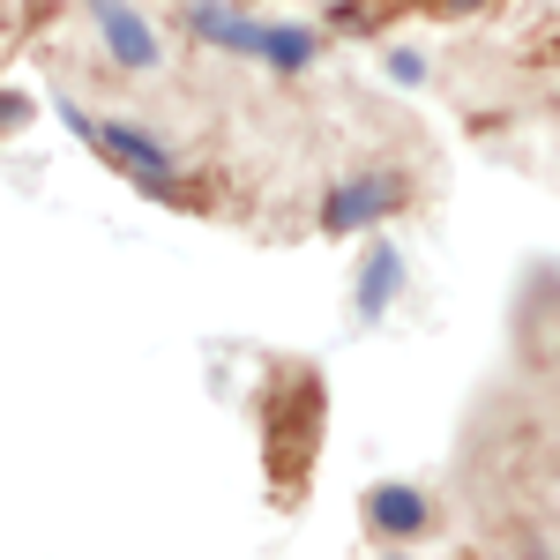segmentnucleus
<instances>
[{
  "label": "nucleus",
  "instance_id": "1",
  "mask_svg": "<svg viewBox=\"0 0 560 560\" xmlns=\"http://www.w3.org/2000/svg\"><path fill=\"white\" fill-rule=\"evenodd\" d=\"M60 120L83 135L90 150H105V158H120L135 179H150V187H173V165H165V142H150L142 128H128V120H90V113H75V105H60Z\"/></svg>",
  "mask_w": 560,
  "mask_h": 560
},
{
  "label": "nucleus",
  "instance_id": "2",
  "mask_svg": "<svg viewBox=\"0 0 560 560\" xmlns=\"http://www.w3.org/2000/svg\"><path fill=\"white\" fill-rule=\"evenodd\" d=\"M404 202V179H345V187H329V202H322V232H359V224H374Z\"/></svg>",
  "mask_w": 560,
  "mask_h": 560
},
{
  "label": "nucleus",
  "instance_id": "3",
  "mask_svg": "<svg viewBox=\"0 0 560 560\" xmlns=\"http://www.w3.org/2000/svg\"><path fill=\"white\" fill-rule=\"evenodd\" d=\"M90 15H97V31H105V45H113V60L120 68H158V38L142 31V15H135L128 0H90Z\"/></svg>",
  "mask_w": 560,
  "mask_h": 560
},
{
  "label": "nucleus",
  "instance_id": "4",
  "mask_svg": "<svg viewBox=\"0 0 560 560\" xmlns=\"http://www.w3.org/2000/svg\"><path fill=\"white\" fill-rule=\"evenodd\" d=\"M195 31H202V38H217V45H232V52H261V45H269V31H261V23L224 15L217 0H202V8H195Z\"/></svg>",
  "mask_w": 560,
  "mask_h": 560
},
{
  "label": "nucleus",
  "instance_id": "5",
  "mask_svg": "<svg viewBox=\"0 0 560 560\" xmlns=\"http://www.w3.org/2000/svg\"><path fill=\"white\" fill-rule=\"evenodd\" d=\"M396 277H404V255L396 247H374L366 255V277H359V314H382L396 300Z\"/></svg>",
  "mask_w": 560,
  "mask_h": 560
},
{
  "label": "nucleus",
  "instance_id": "6",
  "mask_svg": "<svg viewBox=\"0 0 560 560\" xmlns=\"http://www.w3.org/2000/svg\"><path fill=\"white\" fill-rule=\"evenodd\" d=\"M419 523H427V501H419L411 486H382V493H374V530L396 538V530H419Z\"/></svg>",
  "mask_w": 560,
  "mask_h": 560
},
{
  "label": "nucleus",
  "instance_id": "7",
  "mask_svg": "<svg viewBox=\"0 0 560 560\" xmlns=\"http://www.w3.org/2000/svg\"><path fill=\"white\" fill-rule=\"evenodd\" d=\"M261 60H277V68H306V60H314V38H306V31H269Z\"/></svg>",
  "mask_w": 560,
  "mask_h": 560
},
{
  "label": "nucleus",
  "instance_id": "8",
  "mask_svg": "<svg viewBox=\"0 0 560 560\" xmlns=\"http://www.w3.org/2000/svg\"><path fill=\"white\" fill-rule=\"evenodd\" d=\"M388 75L396 83H419V52H388Z\"/></svg>",
  "mask_w": 560,
  "mask_h": 560
},
{
  "label": "nucleus",
  "instance_id": "9",
  "mask_svg": "<svg viewBox=\"0 0 560 560\" xmlns=\"http://www.w3.org/2000/svg\"><path fill=\"white\" fill-rule=\"evenodd\" d=\"M23 113H31V105H23V97H15V90H0V128H15V120H23Z\"/></svg>",
  "mask_w": 560,
  "mask_h": 560
}]
</instances>
